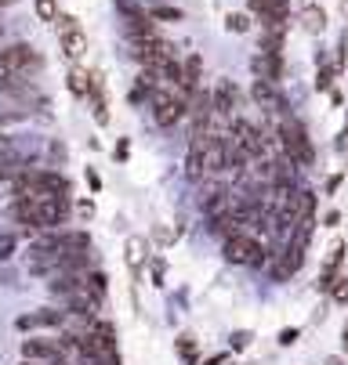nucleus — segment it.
<instances>
[{"label": "nucleus", "instance_id": "14", "mask_svg": "<svg viewBox=\"0 0 348 365\" xmlns=\"http://www.w3.org/2000/svg\"><path fill=\"white\" fill-rule=\"evenodd\" d=\"M312 214H316V192H297L294 195V225L312 221Z\"/></svg>", "mask_w": 348, "mask_h": 365}, {"label": "nucleus", "instance_id": "23", "mask_svg": "<svg viewBox=\"0 0 348 365\" xmlns=\"http://www.w3.org/2000/svg\"><path fill=\"white\" fill-rule=\"evenodd\" d=\"M330 293H334V300L344 304V300H348V279H334V282H330Z\"/></svg>", "mask_w": 348, "mask_h": 365}, {"label": "nucleus", "instance_id": "22", "mask_svg": "<svg viewBox=\"0 0 348 365\" xmlns=\"http://www.w3.org/2000/svg\"><path fill=\"white\" fill-rule=\"evenodd\" d=\"M225 29H229V33H247V29H251V22H247V15L236 11V15L225 19Z\"/></svg>", "mask_w": 348, "mask_h": 365}, {"label": "nucleus", "instance_id": "21", "mask_svg": "<svg viewBox=\"0 0 348 365\" xmlns=\"http://www.w3.org/2000/svg\"><path fill=\"white\" fill-rule=\"evenodd\" d=\"M127 260H131L134 268L145 260V242H141V239H131V242H127Z\"/></svg>", "mask_w": 348, "mask_h": 365}, {"label": "nucleus", "instance_id": "12", "mask_svg": "<svg viewBox=\"0 0 348 365\" xmlns=\"http://www.w3.org/2000/svg\"><path fill=\"white\" fill-rule=\"evenodd\" d=\"M254 76L258 80H269V83H279L283 76V58L279 55H269V51H262V55H254Z\"/></svg>", "mask_w": 348, "mask_h": 365}, {"label": "nucleus", "instance_id": "2", "mask_svg": "<svg viewBox=\"0 0 348 365\" xmlns=\"http://www.w3.org/2000/svg\"><path fill=\"white\" fill-rule=\"evenodd\" d=\"M276 138H279V148H283V155L294 163V167H309L312 163V141H309V134H305V127L297 123V120H283L279 123V130H276Z\"/></svg>", "mask_w": 348, "mask_h": 365}, {"label": "nucleus", "instance_id": "7", "mask_svg": "<svg viewBox=\"0 0 348 365\" xmlns=\"http://www.w3.org/2000/svg\"><path fill=\"white\" fill-rule=\"evenodd\" d=\"M15 181H26V185L40 188L44 195H69V181L55 170H22Z\"/></svg>", "mask_w": 348, "mask_h": 365}, {"label": "nucleus", "instance_id": "29", "mask_svg": "<svg viewBox=\"0 0 348 365\" xmlns=\"http://www.w3.org/2000/svg\"><path fill=\"white\" fill-rule=\"evenodd\" d=\"M344 351H348V329H344Z\"/></svg>", "mask_w": 348, "mask_h": 365}, {"label": "nucleus", "instance_id": "19", "mask_svg": "<svg viewBox=\"0 0 348 365\" xmlns=\"http://www.w3.org/2000/svg\"><path fill=\"white\" fill-rule=\"evenodd\" d=\"M15 250H19V239H15L11 232H0V264H4V260H11Z\"/></svg>", "mask_w": 348, "mask_h": 365}, {"label": "nucleus", "instance_id": "3", "mask_svg": "<svg viewBox=\"0 0 348 365\" xmlns=\"http://www.w3.org/2000/svg\"><path fill=\"white\" fill-rule=\"evenodd\" d=\"M40 66H44V58L36 55L29 43H11V47L0 51V83H4L8 76H19V73L33 76Z\"/></svg>", "mask_w": 348, "mask_h": 365}, {"label": "nucleus", "instance_id": "17", "mask_svg": "<svg viewBox=\"0 0 348 365\" xmlns=\"http://www.w3.org/2000/svg\"><path fill=\"white\" fill-rule=\"evenodd\" d=\"M302 22H305V29H309V33H323V26H327V15H323V8L309 4V8L302 11Z\"/></svg>", "mask_w": 348, "mask_h": 365}, {"label": "nucleus", "instance_id": "20", "mask_svg": "<svg viewBox=\"0 0 348 365\" xmlns=\"http://www.w3.org/2000/svg\"><path fill=\"white\" fill-rule=\"evenodd\" d=\"M36 15L44 22H55L59 19V4H55V0H36Z\"/></svg>", "mask_w": 348, "mask_h": 365}, {"label": "nucleus", "instance_id": "28", "mask_svg": "<svg viewBox=\"0 0 348 365\" xmlns=\"http://www.w3.org/2000/svg\"><path fill=\"white\" fill-rule=\"evenodd\" d=\"M87 185H91V188H94V192H98V188H102V178H98V174H94V170H87Z\"/></svg>", "mask_w": 348, "mask_h": 365}, {"label": "nucleus", "instance_id": "10", "mask_svg": "<svg viewBox=\"0 0 348 365\" xmlns=\"http://www.w3.org/2000/svg\"><path fill=\"white\" fill-rule=\"evenodd\" d=\"M251 11L262 19V26H283L290 15L287 0H251Z\"/></svg>", "mask_w": 348, "mask_h": 365}, {"label": "nucleus", "instance_id": "6", "mask_svg": "<svg viewBox=\"0 0 348 365\" xmlns=\"http://www.w3.org/2000/svg\"><path fill=\"white\" fill-rule=\"evenodd\" d=\"M302 264H305V246L302 242H287L279 253H276V264H272V279L276 282H287L290 275H297L302 272Z\"/></svg>", "mask_w": 348, "mask_h": 365}, {"label": "nucleus", "instance_id": "26", "mask_svg": "<svg viewBox=\"0 0 348 365\" xmlns=\"http://www.w3.org/2000/svg\"><path fill=\"white\" fill-rule=\"evenodd\" d=\"M127 152H131V145H127V141H120V145L113 148V160H116V163H124V160H127Z\"/></svg>", "mask_w": 348, "mask_h": 365}, {"label": "nucleus", "instance_id": "15", "mask_svg": "<svg viewBox=\"0 0 348 365\" xmlns=\"http://www.w3.org/2000/svg\"><path fill=\"white\" fill-rule=\"evenodd\" d=\"M62 311H36V315L19 319V329H33V326H62Z\"/></svg>", "mask_w": 348, "mask_h": 365}, {"label": "nucleus", "instance_id": "30", "mask_svg": "<svg viewBox=\"0 0 348 365\" xmlns=\"http://www.w3.org/2000/svg\"><path fill=\"white\" fill-rule=\"evenodd\" d=\"M0 36H4V26H0Z\"/></svg>", "mask_w": 348, "mask_h": 365}, {"label": "nucleus", "instance_id": "25", "mask_svg": "<svg viewBox=\"0 0 348 365\" xmlns=\"http://www.w3.org/2000/svg\"><path fill=\"white\" fill-rule=\"evenodd\" d=\"M11 155H15V141L0 134V160H11Z\"/></svg>", "mask_w": 348, "mask_h": 365}, {"label": "nucleus", "instance_id": "13", "mask_svg": "<svg viewBox=\"0 0 348 365\" xmlns=\"http://www.w3.org/2000/svg\"><path fill=\"white\" fill-rule=\"evenodd\" d=\"M76 282H80L94 300H102V297H106V282H109V279H106L102 272H76Z\"/></svg>", "mask_w": 348, "mask_h": 365}, {"label": "nucleus", "instance_id": "8", "mask_svg": "<svg viewBox=\"0 0 348 365\" xmlns=\"http://www.w3.org/2000/svg\"><path fill=\"white\" fill-rule=\"evenodd\" d=\"M22 354H26V361H36V365H62V358H66V351L59 344L40 340V336L22 340Z\"/></svg>", "mask_w": 348, "mask_h": 365}, {"label": "nucleus", "instance_id": "9", "mask_svg": "<svg viewBox=\"0 0 348 365\" xmlns=\"http://www.w3.org/2000/svg\"><path fill=\"white\" fill-rule=\"evenodd\" d=\"M236 106H239V87H236L232 80H218L214 91H211V109H214V116H232Z\"/></svg>", "mask_w": 348, "mask_h": 365}, {"label": "nucleus", "instance_id": "4", "mask_svg": "<svg viewBox=\"0 0 348 365\" xmlns=\"http://www.w3.org/2000/svg\"><path fill=\"white\" fill-rule=\"evenodd\" d=\"M149 109H153V120L160 123V127H174L182 116H185V98H178V94H167V91H153L149 94Z\"/></svg>", "mask_w": 348, "mask_h": 365}, {"label": "nucleus", "instance_id": "18", "mask_svg": "<svg viewBox=\"0 0 348 365\" xmlns=\"http://www.w3.org/2000/svg\"><path fill=\"white\" fill-rule=\"evenodd\" d=\"M149 19H153V22H182L185 15H182L178 8H167V4H156L153 11H149Z\"/></svg>", "mask_w": 348, "mask_h": 365}, {"label": "nucleus", "instance_id": "16", "mask_svg": "<svg viewBox=\"0 0 348 365\" xmlns=\"http://www.w3.org/2000/svg\"><path fill=\"white\" fill-rule=\"evenodd\" d=\"M66 87H69V94H76V98H87V91H91V73H84V69H69V76H66Z\"/></svg>", "mask_w": 348, "mask_h": 365}, {"label": "nucleus", "instance_id": "11", "mask_svg": "<svg viewBox=\"0 0 348 365\" xmlns=\"http://www.w3.org/2000/svg\"><path fill=\"white\" fill-rule=\"evenodd\" d=\"M251 98L258 101L262 109H269V113H283V109H287L283 94H279V91H276V83H269V80H254V87H251Z\"/></svg>", "mask_w": 348, "mask_h": 365}, {"label": "nucleus", "instance_id": "24", "mask_svg": "<svg viewBox=\"0 0 348 365\" xmlns=\"http://www.w3.org/2000/svg\"><path fill=\"white\" fill-rule=\"evenodd\" d=\"M178 354L189 358V361L196 358V344H192V336H182V340H178Z\"/></svg>", "mask_w": 348, "mask_h": 365}, {"label": "nucleus", "instance_id": "5", "mask_svg": "<svg viewBox=\"0 0 348 365\" xmlns=\"http://www.w3.org/2000/svg\"><path fill=\"white\" fill-rule=\"evenodd\" d=\"M59 40H62V51H66L69 62H80L87 55V33L80 29L76 19H69V15L59 19Z\"/></svg>", "mask_w": 348, "mask_h": 365}, {"label": "nucleus", "instance_id": "27", "mask_svg": "<svg viewBox=\"0 0 348 365\" xmlns=\"http://www.w3.org/2000/svg\"><path fill=\"white\" fill-rule=\"evenodd\" d=\"M294 340H297V329H283V333H279V344H283V347H290Z\"/></svg>", "mask_w": 348, "mask_h": 365}, {"label": "nucleus", "instance_id": "1", "mask_svg": "<svg viewBox=\"0 0 348 365\" xmlns=\"http://www.w3.org/2000/svg\"><path fill=\"white\" fill-rule=\"evenodd\" d=\"M225 246V260L229 264H247V268H262L265 260H269V250L251 235V232H232V235H225L222 239Z\"/></svg>", "mask_w": 348, "mask_h": 365}]
</instances>
